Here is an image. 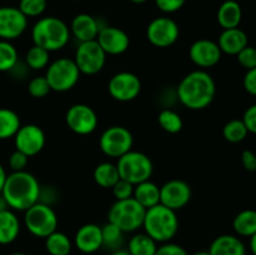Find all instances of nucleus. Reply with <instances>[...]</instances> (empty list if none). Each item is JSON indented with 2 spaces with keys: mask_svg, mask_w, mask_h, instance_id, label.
<instances>
[{
  "mask_svg": "<svg viewBox=\"0 0 256 255\" xmlns=\"http://www.w3.org/2000/svg\"><path fill=\"white\" fill-rule=\"evenodd\" d=\"M44 130L35 124L22 125L14 136L15 150L24 152L26 156H35L45 146Z\"/></svg>",
  "mask_w": 256,
  "mask_h": 255,
  "instance_id": "nucleus-14",
  "label": "nucleus"
},
{
  "mask_svg": "<svg viewBox=\"0 0 256 255\" xmlns=\"http://www.w3.org/2000/svg\"><path fill=\"white\" fill-rule=\"evenodd\" d=\"M10 255H28V254H24V252H12V254Z\"/></svg>",
  "mask_w": 256,
  "mask_h": 255,
  "instance_id": "nucleus-52",
  "label": "nucleus"
},
{
  "mask_svg": "<svg viewBox=\"0 0 256 255\" xmlns=\"http://www.w3.org/2000/svg\"><path fill=\"white\" fill-rule=\"evenodd\" d=\"M179 25L168 16L155 18L146 28V36L150 44L156 48H169L179 39Z\"/></svg>",
  "mask_w": 256,
  "mask_h": 255,
  "instance_id": "nucleus-12",
  "label": "nucleus"
},
{
  "mask_svg": "<svg viewBox=\"0 0 256 255\" xmlns=\"http://www.w3.org/2000/svg\"><path fill=\"white\" fill-rule=\"evenodd\" d=\"M222 52L228 55H238L245 46L249 45L248 35L240 28L224 29L218 40Z\"/></svg>",
  "mask_w": 256,
  "mask_h": 255,
  "instance_id": "nucleus-21",
  "label": "nucleus"
},
{
  "mask_svg": "<svg viewBox=\"0 0 256 255\" xmlns=\"http://www.w3.org/2000/svg\"><path fill=\"white\" fill-rule=\"evenodd\" d=\"M28 160L29 156L24 154V152L15 150L9 158V166L12 172H24L25 168L28 165Z\"/></svg>",
  "mask_w": 256,
  "mask_h": 255,
  "instance_id": "nucleus-40",
  "label": "nucleus"
},
{
  "mask_svg": "<svg viewBox=\"0 0 256 255\" xmlns=\"http://www.w3.org/2000/svg\"><path fill=\"white\" fill-rule=\"evenodd\" d=\"M58 215L50 205L38 202L25 210L24 224L28 232L36 238L45 239L58 228Z\"/></svg>",
  "mask_w": 256,
  "mask_h": 255,
  "instance_id": "nucleus-8",
  "label": "nucleus"
},
{
  "mask_svg": "<svg viewBox=\"0 0 256 255\" xmlns=\"http://www.w3.org/2000/svg\"><path fill=\"white\" fill-rule=\"evenodd\" d=\"M250 250H252V255H256V234L250 238Z\"/></svg>",
  "mask_w": 256,
  "mask_h": 255,
  "instance_id": "nucleus-48",
  "label": "nucleus"
},
{
  "mask_svg": "<svg viewBox=\"0 0 256 255\" xmlns=\"http://www.w3.org/2000/svg\"><path fill=\"white\" fill-rule=\"evenodd\" d=\"M158 122L160 128L169 134H178L182 132L184 125L182 116L172 109H162L158 115Z\"/></svg>",
  "mask_w": 256,
  "mask_h": 255,
  "instance_id": "nucleus-32",
  "label": "nucleus"
},
{
  "mask_svg": "<svg viewBox=\"0 0 256 255\" xmlns=\"http://www.w3.org/2000/svg\"><path fill=\"white\" fill-rule=\"evenodd\" d=\"M246 126L242 119H232L228 122L222 128V136L226 142L236 144V142H242L248 136Z\"/></svg>",
  "mask_w": 256,
  "mask_h": 255,
  "instance_id": "nucleus-33",
  "label": "nucleus"
},
{
  "mask_svg": "<svg viewBox=\"0 0 256 255\" xmlns=\"http://www.w3.org/2000/svg\"><path fill=\"white\" fill-rule=\"evenodd\" d=\"M45 249L49 255H70L72 249V242L66 234L55 230L45 238Z\"/></svg>",
  "mask_w": 256,
  "mask_h": 255,
  "instance_id": "nucleus-30",
  "label": "nucleus"
},
{
  "mask_svg": "<svg viewBox=\"0 0 256 255\" xmlns=\"http://www.w3.org/2000/svg\"><path fill=\"white\" fill-rule=\"evenodd\" d=\"M96 42L106 55H120L129 49L130 38L119 28L104 26L100 29Z\"/></svg>",
  "mask_w": 256,
  "mask_h": 255,
  "instance_id": "nucleus-18",
  "label": "nucleus"
},
{
  "mask_svg": "<svg viewBox=\"0 0 256 255\" xmlns=\"http://www.w3.org/2000/svg\"><path fill=\"white\" fill-rule=\"evenodd\" d=\"M132 198L145 209H149L160 204V186L150 180L142 182L134 186Z\"/></svg>",
  "mask_w": 256,
  "mask_h": 255,
  "instance_id": "nucleus-25",
  "label": "nucleus"
},
{
  "mask_svg": "<svg viewBox=\"0 0 256 255\" xmlns=\"http://www.w3.org/2000/svg\"><path fill=\"white\" fill-rule=\"evenodd\" d=\"M132 2H134V4H142V2H145L146 0H130Z\"/></svg>",
  "mask_w": 256,
  "mask_h": 255,
  "instance_id": "nucleus-51",
  "label": "nucleus"
},
{
  "mask_svg": "<svg viewBox=\"0 0 256 255\" xmlns=\"http://www.w3.org/2000/svg\"><path fill=\"white\" fill-rule=\"evenodd\" d=\"M74 62L82 74L95 75L104 68L106 54L96 40L80 42L75 52Z\"/></svg>",
  "mask_w": 256,
  "mask_h": 255,
  "instance_id": "nucleus-10",
  "label": "nucleus"
},
{
  "mask_svg": "<svg viewBox=\"0 0 256 255\" xmlns=\"http://www.w3.org/2000/svg\"><path fill=\"white\" fill-rule=\"evenodd\" d=\"M155 255H189L186 250L179 244L175 242H164L160 246H158Z\"/></svg>",
  "mask_w": 256,
  "mask_h": 255,
  "instance_id": "nucleus-42",
  "label": "nucleus"
},
{
  "mask_svg": "<svg viewBox=\"0 0 256 255\" xmlns=\"http://www.w3.org/2000/svg\"><path fill=\"white\" fill-rule=\"evenodd\" d=\"M28 92L32 95V98H36V99H42L45 98L52 89H50V85L48 82L45 76H35L32 78L29 82L28 85Z\"/></svg>",
  "mask_w": 256,
  "mask_h": 255,
  "instance_id": "nucleus-37",
  "label": "nucleus"
},
{
  "mask_svg": "<svg viewBox=\"0 0 256 255\" xmlns=\"http://www.w3.org/2000/svg\"><path fill=\"white\" fill-rule=\"evenodd\" d=\"M216 94V84L205 70H194L179 82L176 95L179 102L190 110H202L209 106Z\"/></svg>",
  "mask_w": 256,
  "mask_h": 255,
  "instance_id": "nucleus-1",
  "label": "nucleus"
},
{
  "mask_svg": "<svg viewBox=\"0 0 256 255\" xmlns=\"http://www.w3.org/2000/svg\"><path fill=\"white\" fill-rule=\"evenodd\" d=\"M92 178L99 186L104 188V189H112L115 182L120 179V175L118 172L116 164L105 162L96 165L94 172H92Z\"/></svg>",
  "mask_w": 256,
  "mask_h": 255,
  "instance_id": "nucleus-28",
  "label": "nucleus"
},
{
  "mask_svg": "<svg viewBox=\"0 0 256 255\" xmlns=\"http://www.w3.org/2000/svg\"><path fill=\"white\" fill-rule=\"evenodd\" d=\"M126 250L130 255H155L158 242L146 232H136L130 238Z\"/></svg>",
  "mask_w": 256,
  "mask_h": 255,
  "instance_id": "nucleus-27",
  "label": "nucleus"
},
{
  "mask_svg": "<svg viewBox=\"0 0 256 255\" xmlns=\"http://www.w3.org/2000/svg\"><path fill=\"white\" fill-rule=\"evenodd\" d=\"M242 85H244L246 92L256 96V68L246 70V74L244 75V79H242Z\"/></svg>",
  "mask_w": 256,
  "mask_h": 255,
  "instance_id": "nucleus-44",
  "label": "nucleus"
},
{
  "mask_svg": "<svg viewBox=\"0 0 256 255\" xmlns=\"http://www.w3.org/2000/svg\"><path fill=\"white\" fill-rule=\"evenodd\" d=\"M6 178H8L6 172H5L4 166L0 164V194H2V188H4V185H5V182H6Z\"/></svg>",
  "mask_w": 256,
  "mask_h": 255,
  "instance_id": "nucleus-46",
  "label": "nucleus"
},
{
  "mask_svg": "<svg viewBox=\"0 0 256 255\" xmlns=\"http://www.w3.org/2000/svg\"><path fill=\"white\" fill-rule=\"evenodd\" d=\"M70 29L64 20L56 16H45L38 20L32 29L34 45L48 50L58 52L66 46L70 40Z\"/></svg>",
  "mask_w": 256,
  "mask_h": 255,
  "instance_id": "nucleus-4",
  "label": "nucleus"
},
{
  "mask_svg": "<svg viewBox=\"0 0 256 255\" xmlns=\"http://www.w3.org/2000/svg\"><path fill=\"white\" fill-rule=\"evenodd\" d=\"M20 234V220L12 209L0 212V245H9Z\"/></svg>",
  "mask_w": 256,
  "mask_h": 255,
  "instance_id": "nucleus-24",
  "label": "nucleus"
},
{
  "mask_svg": "<svg viewBox=\"0 0 256 255\" xmlns=\"http://www.w3.org/2000/svg\"><path fill=\"white\" fill-rule=\"evenodd\" d=\"M19 62V54L14 45L8 40H0V72H12Z\"/></svg>",
  "mask_w": 256,
  "mask_h": 255,
  "instance_id": "nucleus-31",
  "label": "nucleus"
},
{
  "mask_svg": "<svg viewBox=\"0 0 256 255\" xmlns=\"http://www.w3.org/2000/svg\"><path fill=\"white\" fill-rule=\"evenodd\" d=\"M69 29L70 34L74 35L75 39L79 40L80 42H85L96 40L102 26L92 15L82 12V14L75 15L74 19L72 20Z\"/></svg>",
  "mask_w": 256,
  "mask_h": 255,
  "instance_id": "nucleus-20",
  "label": "nucleus"
},
{
  "mask_svg": "<svg viewBox=\"0 0 256 255\" xmlns=\"http://www.w3.org/2000/svg\"><path fill=\"white\" fill-rule=\"evenodd\" d=\"M68 128L78 135H89L98 128V115L92 106L86 104H74L65 115Z\"/></svg>",
  "mask_w": 256,
  "mask_h": 255,
  "instance_id": "nucleus-13",
  "label": "nucleus"
},
{
  "mask_svg": "<svg viewBox=\"0 0 256 255\" xmlns=\"http://www.w3.org/2000/svg\"><path fill=\"white\" fill-rule=\"evenodd\" d=\"M208 252L210 255H246V246L238 235L224 234L212 240Z\"/></svg>",
  "mask_w": 256,
  "mask_h": 255,
  "instance_id": "nucleus-22",
  "label": "nucleus"
},
{
  "mask_svg": "<svg viewBox=\"0 0 256 255\" xmlns=\"http://www.w3.org/2000/svg\"><path fill=\"white\" fill-rule=\"evenodd\" d=\"M134 186L132 182H126L124 179H119L114 184V186L112 188V195H114L115 200H124L129 199V198H132V194H134Z\"/></svg>",
  "mask_w": 256,
  "mask_h": 255,
  "instance_id": "nucleus-38",
  "label": "nucleus"
},
{
  "mask_svg": "<svg viewBox=\"0 0 256 255\" xmlns=\"http://www.w3.org/2000/svg\"><path fill=\"white\" fill-rule=\"evenodd\" d=\"M186 0H155V5L158 9L166 14H172V12H176L178 10L182 9Z\"/></svg>",
  "mask_w": 256,
  "mask_h": 255,
  "instance_id": "nucleus-41",
  "label": "nucleus"
},
{
  "mask_svg": "<svg viewBox=\"0 0 256 255\" xmlns=\"http://www.w3.org/2000/svg\"><path fill=\"white\" fill-rule=\"evenodd\" d=\"M216 19L222 29L239 28L242 19V6L235 0H225L218 9Z\"/></svg>",
  "mask_w": 256,
  "mask_h": 255,
  "instance_id": "nucleus-23",
  "label": "nucleus"
},
{
  "mask_svg": "<svg viewBox=\"0 0 256 255\" xmlns=\"http://www.w3.org/2000/svg\"><path fill=\"white\" fill-rule=\"evenodd\" d=\"M232 228L238 236L252 238L256 234V210L245 209L238 212L232 220Z\"/></svg>",
  "mask_w": 256,
  "mask_h": 255,
  "instance_id": "nucleus-26",
  "label": "nucleus"
},
{
  "mask_svg": "<svg viewBox=\"0 0 256 255\" xmlns=\"http://www.w3.org/2000/svg\"><path fill=\"white\" fill-rule=\"evenodd\" d=\"M142 229L158 244L172 242L179 230V219L176 212L158 204L146 209Z\"/></svg>",
  "mask_w": 256,
  "mask_h": 255,
  "instance_id": "nucleus-3",
  "label": "nucleus"
},
{
  "mask_svg": "<svg viewBox=\"0 0 256 255\" xmlns=\"http://www.w3.org/2000/svg\"><path fill=\"white\" fill-rule=\"evenodd\" d=\"M146 209L139 204L134 198L115 200L108 212L109 222L116 225L122 232H134L142 228Z\"/></svg>",
  "mask_w": 256,
  "mask_h": 255,
  "instance_id": "nucleus-5",
  "label": "nucleus"
},
{
  "mask_svg": "<svg viewBox=\"0 0 256 255\" xmlns=\"http://www.w3.org/2000/svg\"><path fill=\"white\" fill-rule=\"evenodd\" d=\"M46 0H20L19 10L26 18H38L46 10Z\"/></svg>",
  "mask_w": 256,
  "mask_h": 255,
  "instance_id": "nucleus-36",
  "label": "nucleus"
},
{
  "mask_svg": "<svg viewBox=\"0 0 256 255\" xmlns=\"http://www.w3.org/2000/svg\"><path fill=\"white\" fill-rule=\"evenodd\" d=\"M28 28V18L15 6L0 8V40L18 39Z\"/></svg>",
  "mask_w": 256,
  "mask_h": 255,
  "instance_id": "nucleus-16",
  "label": "nucleus"
},
{
  "mask_svg": "<svg viewBox=\"0 0 256 255\" xmlns=\"http://www.w3.org/2000/svg\"><path fill=\"white\" fill-rule=\"evenodd\" d=\"M125 232H122L116 225L108 222L104 226H102V246H106L109 249L118 250L120 249L122 244V238Z\"/></svg>",
  "mask_w": 256,
  "mask_h": 255,
  "instance_id": "nucleus-35",
  "label": "nucleus"
},
{
  "mask_svg": "<svg viewBox=\"0 0 256 255\" xmlns=\"http://www.w3.org/2000/svg\"><path fill=\"white\" fill-rule=\"evenodd\" d=\"M192 188L184 180L172 179L160 186V204L178 212L189 204Z\"/></svg>",
  "mask_w": 256,
  "mask_h": 255,
  "instance_id": "nucleus-15",
  "label": "nucleus"
},
{
  "mask_svg": "<svg viewBox=\"0 0 256 255\" xmlns=\"http://www.w3.org/2000/svg\"><path fill=\"white\" fill-rule=\"evenodd\" d=\"M74 244L84 254L96 252L102 248V226L92 222L80 226L74 236Z\"/></svg>",
  "mask_w": 256,
  "mask_h": 255,
  "instance_id": "nucleus-19",
  "label": "nucleus"
},
{
  "mask_svg": "<svg viewBox=\"0 0 256 255\" xmlns=\"http://www.w3.org/2000/svg\"><path fill=\"white\" fill-rule=\"evenodd\" d=\"M190 255H210L209 252H205V250H202V252H196L194 254H190Z\"/></svg>",
  "mask_w": 256,
  "mask_h": 255,
  "instance_id": "nucleus-50",
  "label": "nucleus"
},
{
  "mask_svg": "<svg viewBox=\"0 0 256 255\" xmlns=\"http://www.w3.org/2000/svg\"><path fill=\"white\" fill-rule=\"evenodd\" d=\"M134 138L128 128L114 125L102 132L99 139V146L102 152L109 158L119 159L128 152L132 150Z\"/></svg>",
  "mask_w": 256,
  "mask_h": 255,
  "instance_id": "nucleus-9",
  "label": "nucleus"
},
{
  "mask_svg": "<svg viewBox=\"0 0 256 255\" xmlns=\"http://www.w3.org/2000/svg\"><path fill=\"white\" fill-rule=\"evenodd\" d=\"M12 210L25 212L39 202L42 188L32 174L24 172H12L8 175L2 192Z\"/></svg>",
  "mask_w": 256,
  "mask_h": 255,
  "instance_id": "nucleus-2",
  "label": "nucleus"
},
{
  "mask_svg": "<svg viewBox=\"0 0 256 255\" xmlns=\"http://www.w3.org/2000/svg\"><path fill=\"white\" fill-rule=\"evenodd\" d=\"M25 62L32 70H42L50 64V52L38 45H32L25 55Z\"/></svg>",
  "mask_w": 256,
  "mask_h": 255,
  "instance_id": "nucleus-34",
  "label": "nucleus"
},
{
  "mask_svg": "<svg viewBox=\"0 0 256 255\" xmlns=\"http://www.w3.org/2000/svg\"><path fill=\"white\" fill-rule=\"evenodd\" d=\"M108 90L112 99L128 102L139 96L142 92V82L134 72H120L110 78Z\"/></svg>",
  "mask_w": 256,
  "mask_h": 255,
  "instance_id": "nucleus-11",
  "label": "nucleus"
},
{
  "mask_svg": "<svg viewBox=\"0 0 256 255\" xmlns=\"http://www.w3.org/2000/svg\"><path fill=\"white\" fill-rule=\"evenodd\" d=\"M242 120L244 122L248 132L256 134V104L250 105V106L245 110L244 116H242Z\"/></svg>",
  "mask_w": 256,
  "mask_h": 255,
  "instance_id": "nucleus-43",
  "label": "nucleus"
},
{
  "mask_svg": "<svg viewBox=\"0 0 256 255\" xmlns=\"http://www.w3.org/2000/svg\"><path fill=\"white\" fill-rule=\"evenodd\" d=\"M222 50L218 42L209 39L196 40L192 44L189 50V56L196 66L208 69L212 68L222 59Z\"/></svg>",
  "mask_w": 256,
  "mask_h": 255,
  "instance_id": "nucleus-17",
  "label": "nucleus"
},
{
  "mask_svg": "<svg viewBox=\"0 0 256 255\" xmlns=\"http://www.w3.org/2000/svg\"><path fill=\"white\" fill-rule=\"evenodd\" d=\"M236 56L238 62H239V64L242 65L244 69L250 70L256 68V48L248 45V46H245Z\"/></svg>",
  "mask_w": 256,
  "mask_h": 255,
  "instance_id": "nucleus-39",
  "label": "nucleus"
},
{
  "mask_svg": "<svg viewBox=\"0 0 256 255\" xmlns=\"http://www.w3.org/2000/svg\"><path fill=\"white\" fill-rule=\"evenodd\" d=\"M110 255H130V254H129V252H128V250L118 249V250H114V252H112Z\"/></svg>",
  "mask_w": 256,
  "mask_h": 255,
  "instance_id": "nucleus-49",
  "label": "nucleus"
},
{
  "mask_svg": "<svg viewBox=\"0 0 256 255\" xmlns=\"http://www.w3.org/2000/svg\"><path fill=\"white\" fill-rule=\"evenodd\" d=\"M242 166L248 172H256V154L252 150H244L242 152Z\"/></svg>",
  "mask_w": 256,
  "mask_h": 255,
  "instance_id": "nucleus-45",
  "label": "nucleus"
},
{
  "mask_svg": "<svg viewBox=\"0 0 256 255\" xmlns=\"http://www.w3.org/2000/svg\"><path fill=\"white\" fill-rule=\"evenodd\" d=\"M120 179L132 182V185L140 184L150 180L152 175V162L146 154L142 152L130 150L126 154L120 156L116 162Z\"/></svg>",
  "mask_w": 256,
  "mask_h": 255,
  "instance_id": "nucleus-6",
  "label": "nucleus"
},
{
  "mask_svg": "<svg viewBox=\"0 0 256 255\" xmlns=\"http://www.w3.org/2000/svg\"><path fill=\"white\" fill-rule=\"evenodd\" d=\"M6 209H10L9 205H8L6 200H5V198L2 196V194H0V212H4V210Z\"/></svg>",
  "mask_w": 256,
  "mask_h": 255,
  "instance_id": "nucleus-47",
  "label": "nucleus"
},
{
  "mask_svg": "<svg viewBox=\"0 0 256 255\" xmlns=\"http://www.w3.org/2000/svg\"><path fill=\"white\" fill-rule=\"evenodd\" d=\"M22 126L20 118L14 110L0 108V140L14 138Z\"/></svg>",
  "mask_w": 256,
  "mask_h": 255,
  "instance_id": "nucleus-29",
  "label": "nucleus"
},
{
  "mask_svg": "<svg viewBox=\"0 0 256 255\" xmlns=\"http://www.w3.org/2000/svg\"><path fill=\"white\" fill-rule=\"evenodd\" d=\"M80 75L82 72L78 69L74 59L59 58L48 65L45 78L52 92H65L78 84Z\"/></svg>",
  "mask_w": 256,
  "mask_h": 255,
  "instance_id": "nucleus-7",
  "label": "nucleus"
}]
</instances>
